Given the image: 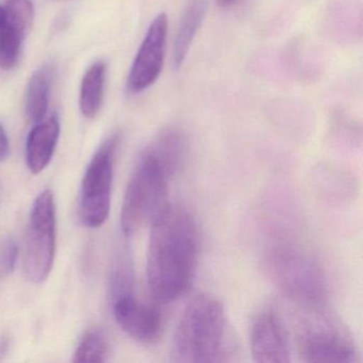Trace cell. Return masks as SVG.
<instances>
[{"mask_svg": "<svg viewBox=\"0 0 363 363\" xmlns=\"http://www.w3.org/2000/svg\"><path fill=\"white\" fill-rule=\"evenodd\" d=\"M171 174L150 152L142 155L127 186L121 211V226L131 237L152 223L167 203V184Z\"/></svg>", "mask_w": 363, "mask_h": 363, "instance_id": "4", "label": "cell"}, {"mask_svg": "<svg viewBox=\"0 0 363 363\" xmlns=\"http://www.w3.org/2000/svg\"><path fill=\"white\" fill-rule=\"evenodd\" d=\"M299 356L305 362L350 363L358 360L356 346L343 330L327 320H316L303 329Z\"/></svg>", "mask_w": 363, "mask_h": 363, "instance_id": "7", "label": "cell"}, {"mask_svg": "<svg viewBox=\"0 0 363 363\" xmlns=\"http://www.w3.org/2000/svg\"><path fill=\"white\" fill-rule=\"evenodd\" d=\"M167 38V16L161 13L150 24L129 72L127 90L131 94L143 92L161 75L164 65Z\"/></svg>", "mask_w": 363, "mask_h": 363, "instance_id": "8", "label": "cell"}, {"mask_svg": "<svg viewBox=\"0 0 363 363\" xmlns=\"http://www.w3.org/2000/svg\"><path fill=\"white\" fill-rule=\"evenodd\" d=\"M10 155V144L7 133L3 125L0 124V163L7 160Z\"/></svg>", "mask_w": 363, "mask_h": 363, "instance_id": "19", "label": "cell"}, {"mask_svg": "<svg viewBox=\"0 0 363 363\" xmlns=\"http://www.w3.org/2000/svg\"><path fill=\"white\" fill-rule=\"evenodd\" d=\"M1 16H3V7H0V21H1Z\"/></svg>", "mask_w": 363, "mask_h": 363, "instance_id": "22", "label": "cell"}, {"mask_svg": "<svg viewBox=\"0 0 363 363\" xmlns=\"http://www.w3.org/2000/svg\"><path fill=\"white\" fill-rule=\"evenodd\" d=\"M109 341L103 328L86 329L74 352V362H106L109 356Z\"/></svg>", "mask_w": 363, "mask_h": 363, "instance_id": "17", "label": "cell"}, {"mask_svg": "<svg viewBox=\"0 0 363 363\" xmlns=\"http://www.w3.org/2000/svg\"><path fill=\"white\" fill-rule=\"evenodd\" d=\"M18 246L14 239H8L0 245V278L7 277L16 269Z\"/></svg>", "mask_w": 363, "mask_h": 363, "instance_id": "18", "label": "cell"}, {"mask_svg": "<svg viewBox=\"0 0 363 363\" xmlns=\"http://www.w3.org/2000/svg\"><path fill=\"white\" fill-rule=\"evenodd\" d=\"M228 352V330L222 303L210 295L194 297L176 329L172 350L174 361L223 362Z\"/></svg>", "mask_w": 363, "mask_h": 363, "instance_id": "2", "label": "cell"}, {"mask_svg": "<svg viewBox=\"0 0 363 363\" xmlns=\"http://www.w3.org/2000/svg\"><path fill=\"white\" fill-rule=\"evenodd\" d=\"M106 65L94 63L84 74L80 89V110L86 118H94L101 107L105 88Z\"/></svg>", "mask_w": 363, "mask_h": 363, "instance_id": "16", "label": "cell"}, {"mask_svg": "<svg viewBox=\"0 0 363 363\" xmlns=\"http://www.w3.org/2000/svg\"><path fill=\"white\" fill-rule=\"evenodd\" d=\"M54 73V67L46 63L39 67L29 80L26 93V113L29 120L35 124L43 121L48 113Z\"/></svg>", "mask_w": 363, "mask_h": 363, "instance_id": "14", "label": "cell"}, {"mask_svg": "<svg viewBox=\"0 0 363 363\" xmlns=\"http://www.w3.org/2000/svg\"><path fill=\"white\" fill-rule=\"evenodd\" d=\"M150 224L148 289L156 301L169 303L189 290L194 277L201 245L199 228L191 212L178 203H167Z\"/></svg>", "mask_w": 363, "mask_h": 363, "instance_id": "1", "label": "cell"}, {"mask_svg": "<svg viewBox=\"0 0 363 363\" xmlns=\"http://www.w3.org/2000/svg\"><path fill=\"white\" fill-rule=\"evenodd\" d=\"M113 314L118 326L137 341L152 343L160 337L163 329L160 310L138 301L133 291L114 295Z\"/></svg>", "mask_w": 363, "mask_h": 363, "instance_id": "9", "label": "cell"}, {"mask_svg": "<svg viewBox=\"0 0 363 363\" xmlns=\"http://www.w3.org/2000/svg\"><path fill=\"white\" fill-rule=\"evenodd\" d=\"M148 150L163 163L173 177L184 165L188 145L182 131L169 128L162 131L150 144Z\"/></svg>", "mask_w": 363, "mask_h": 363, "instance_id": "15", "label": "cell"}, {"mask_svg": "<svg viewBox=\"0 0 363 363\" xmlns=\"http://www.w3.org/2000/svg\"><path fill=\"white\" fill-rule=\"evenodd\" d=\"M8 346H9V340H8L7 337H4V339L0 341V356H3V354H6Z\"/></svg>", "mask_w": 363, "mask_h": 363, "instance_id": "20", "label": "cell"}, {"mask_svg": "<svg viewBox=\"0 0 363 363\" xmlns=\"http://www.w3.org/2000/svg\"><path fill=\"white\" fill-rule=\"evenodd\" d=\"M220 8H229L235 3V0H216Z\"/></svg>", "mask_w": 363, "mask_h": 363, "instance_id": "21", "label": "cell"}, {"mask_svg": "<svg viewBox=\"0 0 363 363\" xmlns=\"http://www.w3.org/2000/svg\"><path fill=\"white\" fill-rule=\"evenodd\" d=\"M209 0H189L178 27L173 48V67L178 69L184 65L195 35L207 13Z\"/></svg>", "mask_w": 363, "mask_h": 363, "instance_id": "13", "label": "cell"}, {"mask_svg": "<svg viewBox=\"0 0 363 363\" xmlns=\"http://www.w3.org/2000/svg\"><path fill=\"white\" fill-rule=\"evenodd\" d=\"M60 135V123L57 116L37 123L29 133L26 142V163L33 174L48 167L54 156Z\"/></svg>", "mask_w": 363, "mask_h": 363, "instance_id": "12", "label": "cell"}, {"mask_svg": "<svg viewBox=\"0 0 363 363\" xmlns=\"http://www.w3.org/2000/svg\"><path fill=\"white\" fill-rule=\"evenodd\" d=\"M120 135L108 138L86 167L82 186L80 220L89 228H99L107 222L111 208L114 155Z\"/></svg>", "mask_w": 363, "mask_h": 363, "instance_id": "6", "label": "cell"}, {"mask_svg": "<svg viewBox=\"0 0 363 363\" xmlns=\"http://www.w3.org/2000/svg\"><path fill=\"white\" fill-rule=\"evenodd\" d=\"M263 269L269 281L290 301L306 309H320L327 284L320 263L305 248L292 242H278L265 250Z\"/></svg>", "mask_w": 363, "mask_h": 363, "instance_id": "3", "label": "cell"}, {"mask_svg": "<svg viewBox=\"0 0 363 363\" xmlns=\"http://www.w3.org/2000/svg\"><path fill=\"white\" fill-rule=\"evenodd\" d=\"M252 359L259 363L291 361L288 335L275 310L265 309L252 322L250 335Z\"/></svg>", "mask_w": 363, "mask_h": 363, "instance_id": "10", "label": "cell"}, {"mask_svg": "<svg viewBox=\"0 0 363 363\" xmlns=\"http://www.w3.org/2000/svg\"><path fill=\"white\" fill-rule=\"evenodd\" d=\"M56 243L54 193L45 190L33 203L27 229L24 271L30 281L41 284L48 279L54 264Z\"/></svg>", "mask_w": 363, "mask_h": 363, "instance_id": "5", "label": "cell"}, {"mask_svg": "<svg viewBox=\"0 0 363 363\" xmlns=\"http://www.w3.org/2000/svg\"><path fill=\"white\" fill-rule=\"evenodd\" d=\"M31 0H7L0 21V67L11 69L18 63L26 33L33 24Z\"/></svg>", "mask_w": 363, "mask_h": 363, "instance_id": "11", "label": "cell"}]
</instances>
